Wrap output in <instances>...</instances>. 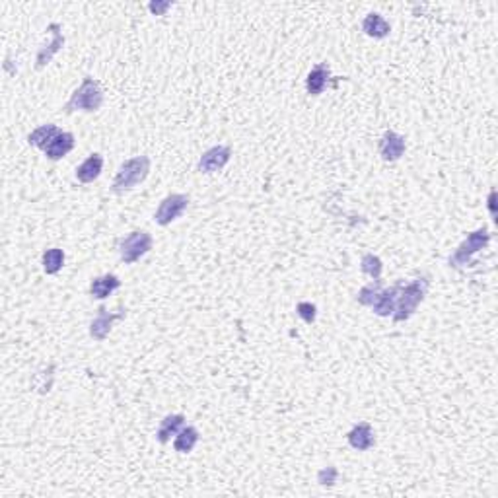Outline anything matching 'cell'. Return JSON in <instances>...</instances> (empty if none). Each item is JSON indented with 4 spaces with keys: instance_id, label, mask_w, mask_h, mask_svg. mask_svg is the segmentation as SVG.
<instances>
[{
    "instance_id": "obj_26",
    "label": "cell",
    "mask_w": 498,
    "mask_h": 498,
    "mask_svg": "<svg viewBox=\"0 0 498 498\" xmlns=\"http://www.w3.org/2000/svg\"><path fill=\"white\" fill-rule=\"evenodd\" d=\"M148 8H150L152 14H156V16H164V14L172 8V2H150Z\"/></svg>"
},
{
    "instance_id": "obj_21",
    "label": "cell",
    "mask_w": 498,
    "mask_h": 498,
    "mask_svg": "<svg viewBox=\"0 0 498 498\" xmlns=\"http://www.w3.org/2000/svg\"><path fill=\"white\" fill-rule=\"evenodd\" d=\"M65 265V251L59 247H51L43 254V271L47 274H57Z\"/></svg>"
},
{
    "instance_id": "obj_20",
    "label": "cell",
    "mask_w": 498,
    "mask_h": 498,
    "mask_svg": "<svg viewBox=\"0 0 498 498\" xmlns=\"http://www.w3.org/2000/svg\"><path fill=\"white\" fill-rule=\"evenodd\" d=\"M199 442V430L195 426H183L176 434V440H174V448L179 454H189L193 451V448L197 446Z\"/></svg>"
},
{
    "instance_id": "obj_4",
    "label": "cell",
    "mask_w": 498,
    "mask_h": 498,
    "mask_svg": "<svg viewBox=\"0 0 498 498\" xmlns=\"http://www.w3.org/2000/svg\"><path fill=\"white\" fill-rule=\"evenodd\" d=\"M490 242V232L485 230V228H481V230H475V232H471L467 234V238L459 244V247L454 251V255L449 257V267H454V269H461V267H465V265L471 263V259H473V255L479 254L481 249H485Z\"/></svg>"
},
{
    "instance_id": "obj_19",
    "label": "cell",
    "mask_w": 498,
    "mask_h": 498,
    "mask_svg": "<svg viewBox=\"0 0 498 498\" xmlns=\"http://www.w3.org/2000/svg\"><path fill=\"white\" fill-rule=\"evenodd\" d=\"M59 133H60V128L57 127V125H51V123H47V125H41V127L35 128L33 133H30L28 142H30L31 147L45 150V148L51 144V140L57 137Z\"/></svg>"
},
{
    "instance_id": "obj_22",
    "label": "cell",
    "mask_w": 498,
    "mask_h": 498,
    "mask_svg": "<svg viewBox=\"0 0 498 498\" xmlns=\"http://www.w3.org/2000/svg\"><path fill=\"white\" fill-rule=\"evenodd\" d=\"M360 267H362V273L368 274L372 276L374 281H380L381 279V271H383V263H381V259L378 255L374 254H366L362 257L360 261Z\"/></svg>"
},
{
    "instance_id": "obj_13",
    "label": "cell",
    "mask_w": 498,
    "mask_h": 498,
    "mask_svg": "<svg viewBox=\"0 0 498 498\" xmlns=\"http://www.w3.org/2000/svg\"><path fill=\"white\" fill-rule=\"evenodd\" d=\"M347 440L351 444V448L358 449V451H368L374 448L376 444V436H374V430L368 422H360L356 426H352V430L347 434Z\"/></svg>"
},
{
    "instance_id": "obj_23",
    "label": "cell",
    "mask_w": 498,
    "mask_h": 498,
    "mask_svg": "<svg viewBox=\"0 0 498 498\" xmlns=\"http://www.w3.org/2000/svg\"><path fill=\"white\" fill-rule=\"evenodd\" d=\"M381 290V281H374V283L366 284V286H362L358 294H356V302L360 304V306H370L374 304V300L378 298V292Z\"/></svg>"
},
{
    "instance_id": "obj_18",
    "label": "cell",
    "mask_w": 498,
    "mask_h": 498,
    "mask_svg": "<svg viewBox=\"0 0 498 498\" xmlns=\"http://www.w3.org/2000/svg\"><path fill=\"white\" fill-rule=\"evenodd\" d=\"M185 426V417L183 415H167L166 419L160 422L156 430V438L160 444H167L172 436H176L179 430Z\"/></svg>"
},
{
    "instance_id": "obj_5",
    "label": "cell",
    "mask_w": 498,
    "mask_h": 498,
    "mask_svg": "<svg viewBox=\"0 0 498 498\" xmlns=\"http://www.w3.org/2000/svg\"><path fill=\"white\" fill-rule=\"evenodd\" d=\"M152 245H154L152 235L144 232V230H135V232H131L127 238L121 240L119 254H121L123 263L133 265L137 263L140 257H144V255L152 249Z\"/></svg>"
},
{
    "instance_id": "obj_12",
    "label": "cell",
    "mask_w": 498,
    "mask_h": 498,
    "mask_svg": "<svg viewBox=\"0 0 498 498\" xmlns=\"http://www.w3.org/2000/svg\"><path fill=\"white\" fill-rule=\"evenodd\" d=\"M329 78H331L329 67H327L325 63L315 65V67L310 70L308 78H306V90H308V94H310V96H322L325 88H327V84H329Z\"/></svg>"
},
{
    "instance_id": "obj_1",
    "label": "cell",
    "mask_w": 498,
    "mask_h": 498,
    "mask_svg": "<svg viewBox=\"0 0 498 498\" xmlns=\"http://www.w3.org/2000/svg\"><path fill=\"white\" fill-rule=\"evenodd\" d=\"M430 288V279L429 276H419L415 279L413 283H409L407 286L403 284L401 288L399 298H397V304H395V312H393V322H407L413 313L417 312L422 300L426 298Z\"/></svg>"
},
{
    "instance_id": "obj_7",
    "label": "cell",
    "mask_w": 498,
    "mask_h": 498,
    "mask_svg": "<svg viewBox=\"0 0 498 498\" xmlns=\"http://www.w3.org/2000/svg\"><path fill=\"white\" fill-rule=\"evenodd\" d=\"M230 158H232V148L230 147L218 144V147L208 148L199 160V172L201 174H216L230 162Z\"/></svg>"
},
{
    "instance_id": "obj_14",
    "label": "cell",
    "mask_w": 498,
    "mask_h": 498,
    "mask_svg": "<svg viewBox=\"0 0 498 498\" xmlns=\"http://www.w3.org/2000/svg\"><path fill=\"white\" fill-rule=\"evenodd\" d=\"M76 144V140H74V135L72 133H65V131H60L57 137L51 140V144L45 148V156L53 160V162H57V160H63V158L69 154L70 150L74 148Z\"/></svg>"
},
{
    "instance_id": "obj_8",
    "label": "cell",
    "mask_w": 498,
    "mask_h": 498,
    "mask_svg": "<svg viewBox=\"0 0 498 498\" xmlns=\"http://www.w3.org/2000/svg\"><path fill=\"white\" fill-rule=\"evenodd\" d=\"M47 31L51 33V43L49 45H43L38 53V59H35V69L41 70L49 65L53 57L65 47V35H63V28L60 24H49Z\"/></svg>"
},
{
    "instance_id": "obj_24",
    "label": "cell",
    "mask_w": 498,
    "mask_h": 498,
    "mask_svg": "<svg viewBox=\"0 0 498 498\" xmlns=\"http://www.w3.org/2000/svg\"><path fill=\"white\" fill-rule=\"evenodd\" d=\"M339 479V469L335 465H329V467H323L322 471H317V483L322 487H333Z\"/></svg>"
},
{
    "instance_id": "obj_15",
    "label": "cell",
    "mask_w": 498,
    "mask_h": 498,
    "mask_svg": "<svg viewBox=\"0 0 498 498\" xmlns=\"http://www.w3.org/2000/svg\"><path fill=\"white\" fill-rule=\"evenodd\" d=\"M101 169H103V158H101V154L96 152V154L86 158V160L76 167V179H78L80 183H92V181L98 179Z\"/></svg>"
},
{
    "instance_id": "obj_27",
    "label": "cell",
    "mask_w": 498,
    "mask_h": 498,
    "mask_svg": "<svg viewBox=\"0 0 498 498\" xmlns=\"http://www.w3.org/2000/svg\"><path fill=\"white\" fill-rule=\"evenodd\" d=\"M495 199H497V193L490 191V195H488V210H490L492 218H497V205H495Z\"/></svg>"
},
{
    "instance_id": "obj_11",
    "label": "cell",
    "mask_w": 498,
    "mask_h": 498,
    "mask_svg": "<svg viewBox=\"0 0 498 498\" xmlns=\"http://www.w3.org/2000/svg\"><path fill=\"white\" fill-rule=\"evenodd\" d=\"M401 288H403V284L401 283H397L395 286H391V288H381L380 292H378V298H376L374 304H372L374 313L380 315V317H390V315H393Z\"/></svg>"
},
{
    "instance_id": "obj_3",
    "label": "cell",
    "mask_w": 498,
    "mask_h": 498,
    "mask_svg": "<svg viewBox=\"0 0 498 498\" xmlns=\"http://www.w3.org/2000/svg\"><path fill=\"white\" fill-rule=\"evenodd\" d=\"M103 106V92L99 86L98 80L86 78L82 80L78 88L74 90V94L70 96V99L65 106L67 113H74V111H86V113H94Z\"/></svg>"
},
{
    "instance_id": "obj_25",
    "label": "cell",
    "mask_w": 498,
    "mask_h": 498,
    "mask_svg": "<svg viewBox=\"0 0 498 498\" xmlns=\"http://www.w3.org/2000/svg\"><path fill=\"white\" fill-rule=\"evenodd\" d=\"M296 313H298L308 325H312V323L315 322V317H317V308H315L312 302H300L296 306Z\"/></svg>"
},
{
    "instance_id": "obj_16",
    "label": "cell",
    "mask_w": 498,
    "mask_h": 498,
    "mask_svg": "<svg viewBox=\"0 0 498 498\" xmlns=\"http://www.w3.org/2000/svg\"><path fill=\"white\" fill-rule=\"evenodd\" d=\"M362 31L368 35V38H374V40H383V38H388L391 31V26L385 22V18L381 16V14H376V12H372L368 14L364 22H362Z\"/></svg>"
},
{
    "instance_id": "obj_9",
    "label": "cell",
    "mask_w": 498,
    "mask_h": 498,
    "mask_svg": "<svg viewBox=\"0 0 498 498\" xmlns=\"http://www.w3.org/2000/svg\"><path fill=\"white\" fill-rule=\"evenodd\" d=\"M125 317V310H119V313H109L103 306L98 310V315L96 319L90 323V337L96 339V341H106L108 335L111 333V327L113 323L119 322Z\"/></svg>"
},
{
    "instance_id": "obj_2",
    "label": "cell",
    "mask_w": 498,
    "mask_h": 498,
    "mask_svg": "<svg viewBox=\"0 0 498 498\" xmlns=\"http://www.w3.org/2000/svg\"><path fill=\"white\" fill-rule=\"evenodd\" d=\"M150 174V158L137 156L123 162L119 167L117 176L113 179L111 193L115 195H125L131 189H135L138 183H142Z\"/></svg>"
},
{
    "instance_id": "obj_6",
    "label": "cell",
    "mask_w": 498,
    "mask_h": 498,
    "mask_svg": "<svg viewBox=\"0 0 498 498\" xmlns=\"http://www.w3.org/2000/svg\"><path fill=\"white\" fill-rule=\"evenodd\" d=\"M189 206V197L181 195V193H172L167 195L160 206H158L156 215H154V220L156 224L160 226H167L172 224L174 220H177L179 216L183 215Z\"/></svg>"
},
{
    "instance_id": "obj_10",
    "label": "cell",
    "mask_w": 498,
    "mask_h": 498,
    "mask_svg": "<svg viewBox=\"0 0 498 498\" xmlns=\"http://www.w3.org/2000/svg\"><path fill=\"white\" fill-rule=\"evenodd\" d=\"M405 137H401L395 131H385L380 140V154L385 162H397L405 154Z\"/></svg>"
},
{
    "instance_id": "obj_17",
    "label": "cell",
    "mask_w": 498,
    "mask_h": 498,
    "mask_svg": "<svg viewBox=\"0 0 498 498\" xmlns=\"http://www.w3.org/2000/svg\"><path fill=\"white\" fill-rule=\"evenodd\" d=\"M119 286H121V281L119 276L115 274H103V276H96L92 284H90V294L98 300H106L109 294L115 292Z\"/></svg>"
}]
</instances>
